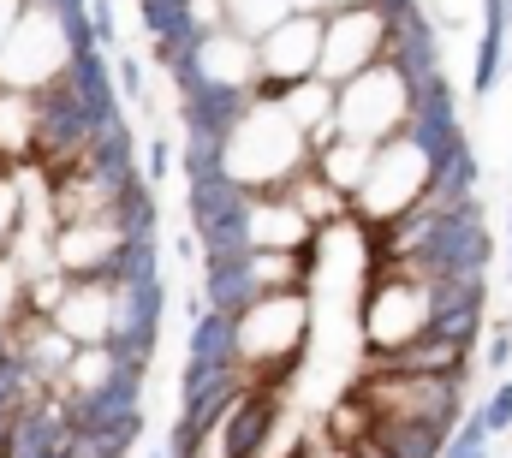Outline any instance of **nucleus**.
I'll return each mask as SVG.
<instances>
[{"instance_id":"nucleus-1","label":"nucleus","mask_w":512,"mask_h":458,"mask_svg":"<svg viewBox=\"0 0 512 458\" xmlns=\"http://www.w3.org/2000/svg\"><path fill=\"white\" fill-rule=\"evenodd\" d=\"M298 167H310V137L274 102H251L245 119L221 137V173L245 191H280Z\"/></svg>"},{"instance_id":"nucleus-2","label":"nucleus","mask_w":512,"mask_h":458,"mask_svg":"<svg viewBox=\"0 0 512 458\" xmlns=\"http://www.w3.org/2000/svg\"><path fill=\"white\" fill-rule=\"evenodd\" d=\"M310 340V298L304 292H262L251 310L233 316V351L251 381H286Z\"/></svg>"},{"instance_id":"nucleus-3","label":"nucleus","mask_w":512,"mask_h":458,"mask_svg":"<svg viewBox=\"0 0 512 458\" xmlns=\"http://www.w3.org/2000/svg\"><path fill=\"white\" fill-rule=\"evenodd\" d=\"M370 417L393 423H435L441 435L465 417V381L453 375H411V369H370L352 393Z\"/></svg>"},{"instance_id":"nucleus-4","label":"nucleus","mask_w":512,"mask_h":458,"mask_svg":"<svg viewBox=\"0 0 512 458\" xmlns=\"http://www.w3.org/2000/svg\"><path fill=\"white\" fill-rule=\"evenodd\" d=\"M417 197H429V161L417 155V143L405 131H393V137H382L370 149V167H364V179L352 191V215L382 227L393 215H405Z\"/></svg>"},{"instance_id":"nucleus-5","label":"nucleus","mask_w":512,"mask_h":458,"mask_svg":"<svg viewBox=\"0 0 512 458\" xmlns=\"http://www.w3.org/2000/svg\"><path fill=\"white\" fill-rule=\"evenodd\" d=\"M429 286L435 280H417L405 268H376L370 274V292L358 304V322H364V345L370 351H393V345L429 334Z\"/></svg>"},{"instance_id":"nucleus-6","label":"nucleus","mask_w":512,"mask_h":458,"mask_svg":"<svg viewBox=\"0 0 512 458\" xmlns=\"http://www.w3.org/2000/svg\"><path fill=\"white\" fill-rule=\"evenodd\" d=\"M405 102H411L405 78L387 60H376L370 72L334 84V131L358 137V143H382V137H393L405 125Z\"/></svg>"},{"instance_id":"nucleus-7","label":"nucleus","mask_w":512,"mask_h":458,"mask_svg":"<svg viewBox=\"0 0 512 458\" xmlns=\"http://www.w3.org/2000/svg\"><path fill=\"white\" fill-rule=\"evenodd\" d=\"M185 209H191V238L203 244V256H239L251 250V191L227 173L191 179L185 185Z\"/></svg>"},{"instance_id":"nucleus-8","label":"nucleus","mask_w":512,"mask_h":458,"mask_svg":"<svg viewBox=\"0 0 512 458\" xmlns=\"http://www.w3.org/2000/svg\"><path fill=\"white\" fill-rule=\"evenodd\" d=\"M387 12L382 6H334L322 12V42H316V78L322 84H346L358 72H370L382 60Z\"/></svg>"},{"instance_id":"nucleus-9","label":"nucleus","mask_w":512,"mask_h":458,"mask_svg":"<svg viewBox=\"0 0 512 458\" xmlns=\"http://www.w3.org/2000/svg\"><path fill=\"white\" fill-rule=\"evenodd\" d=\"M387 12V36H382V60L411 84H423L429 72H441V24L423 12V0H405V6H382Z\"/></svg>"},{"instance_id":"nucleus-10","label":"nucleus","mask_w":512,"mask_h":458,"mask_svg":"<svg viewBox=\"0 0 512 458\" xmlns=\"http://www.w3.org/2000/svg\"><path fill=\"white\" fill-rule=\"evenodd\" d=\"M60 84L72 90V102L84 108V119L102 131L108 119H120V96H114V72H108V54L102 48H72L66 66H60Z\"/></svg>"},{"instance_id":"nucleus-11","label":"nucleus","mask_w":512,"mask_h":458,"mask_svg":"<svg viewBox=\"0 0 512 458\" xmlns=\"http://www.w3.org/2000/svg\"><path fill=\"white\" fill-rule=\"evenodd\" d=\"M251 250H316V227L280 191H251Z\"/></svg>"},{"instance_id":"nucleus-12","label":"nucleus","mask_w":512,"mask_h":458,"mask_svg":"<svg viewBox=\"0 0 512 458\" xmlns=\"http://www.w3.org/2000/svg\"><path fill=\"white\" fill-rule=\"evenodd\" d=\"M203 298H209V310H227V316L251 310L256 298H262L251 250H239V256H203Z\"/></svg>"},{"instance_id":"nucleus-13","label":"nucleus","mask_w":512,"mask_h":458,"mask_svg":"<svg viewBox=\"0 0 512 458\" xmlns=\"http://www.w3.org/2000/svg\"><path fill=\"white\" fill-rule=\"evenodd\" d=\"M185 357H191V363H209V369L239 363V351H233V316L203 304V310L191 316V345H185Z\"/></svg>"},{"instance_id":"nucleus-14","label":"nucleus","mask_w":512,"mask_h":458,"mask_svg":"<svg viewBox=\"0 0 512 458\" xmlns=\"http://www.w3.org/2000/svg\"><path fill=\"white\" fill-rule=\"evenodd\" d=\"M364 435L393 458H441V441H447L435 423H393V417H370Z\"/></svg>"},{"instance_id":"nucleus-15","label":"nucleus","mask_w":512,"mask_h":458,"mask_svg":"<svg viewBox=\"0 0 512 458\" xmlns=\"http://www.w3.org/2000/svg\"><path fill=\"white\" fill-rule=\"evenodd\" d=\"M501 72H507V24H483V36H477V66H471V96L489 102L495 84H501Z\"/></svg>"},{"instance_id":"nucleus-16","label":"nucleus","mask_w":512,"mask_h":458,"mask_svg":"<svg viewBox=\"0 0 512 458\" xmlns=\"http://www.w3.org/2000/svg\"><path fill=\"white\" fill-rule=\"evenodd\" d=\"M286 12H292V0H221V18H227V30H239L245 42H256L262 30H274Z\"/></svg>"},{"instance_id":"nucleus-17","label":"nucleus","mask_w":512,"mask_h":458,"mask_svg":"<svg viewBox=\"0 0 512 458\" xmlns=\"http://www.w3.org/2000/svg\"><path fill=\"white\" fill-rule=\"evenodd\" d=\"M477 417H483L489 441H495V435H507V429H512V375H501V381H495V393L477 405Z\"/></svg>"},{"instance_id":"nucleus-18","label":"nucleus","mask_w":512,"mask_h":458,"mask_svg":"<svg viewBox=\"0 0 512 458\" xmlns=\"http://www.w3.org/2000/svg\"><path fill=\"white\" fill-rule=\"evenodd\" d=\"M137 155H143V161H137V173H143L149 185H161V179H167V173L179 167V149H173L167 137H149V143H143Z\"/></svg>"},{"instance_id":"nucleus-19","label":"nucleus","mask_w":512,"mask_h":458,"mask_svg":"<svg viewBox=\"0 0 512 458\" xmlns=\"http://www.w3.org/2000/svg\"><path fill=\"white\" fill-rule=\"evenodd\" d=\"M108 72L120 78V90H126L131 102L143 96V66H137V60H126V54H114V60H108Z\"/></svg>"},{"instance_id":"nucleus-20","label":"nucleus","mask_w":512,"mask_h":458,"mask_svg":"<svg viewBox=\"0 0 512 458\" xmlns=\"http://www.w3.org/2000/svg\"><path fill=\"white\" fill-rule=\"evenodd\" d=\"M483 363H489V369H507L512 363V328H495V340L483 345Z\"/></svg>"},{"instance_id":"nucleus-21","label":"nucleus","mask_w":512,"mask_h":458,"mask_svg":"<svg viewBox=\"0 0 512 458\" xmlns=\"http://www.w3.org/2000/svg\"><path fill=\"white\" fill-rule=\"evenodd\" d=\"M346 453H352V458H393V453H382V447H376V441H370V435H358V441H352V447H346Z\"/></svg>"},{"instance_id":"nucleus-22","label":"nucleus","mask_w":512,"mask_h":458,"mask_svg":"<svg viewBox=\"0 0 512 458\" xmlns=\"http://www.w3.org/2000/svg\"><path fill=\"white\" fill-rule=\"evenodd\" d=\"M149 458H173V453H167V447H149Z\"/></svg>"},{"instance_id":"nucleus-23","label":"nucleus","mask_w":512,"mask_h":458,"mask_svg":"<svg viewBox=\"0 0 512 458\" xmlns=\"http://www.w3.org/2000/svg\"><path fill=\"white\" fill-rule=\"evenodd\" d=\"M507 280H512V244H507Z\"/></svg>"},{"instance_id":"nucleus-24","label":"nucleus","mask_w":512,"mask_h":458,"mask_svg":"<svg viewBox=\"0 0 512 458\" xmlns=\"http://www.w3.org/2000/svg\"><path fill=\"white\" fill-rule=\"evenodd\" d=\"M6 345H12V340H6V334H0V357H6Z\"/></svg>"},{"instance_id":"nucleus-25","label":"nucleus","mask_w":512,"mask_h":458,"mask_svg":"<svg viewBox=\"0 0 512 458\" xmlns=\"http://www.w3.org/2000/svg\"><path fill=\"white\" fill-rule=\"evenodd\" d=\"M507 30H512V0H507Z\"/></svg>"},{"instance_id":"nucleus-26","label":"nucleus","mask_w":512,"mask_h":458,"mask_svg":"<svg viewBox=\"0 0 512 458\" xmlns=\"http://www.w3.org/2000/svg\"><path fill=\"white\" fill-rule=\"evenodd\" d=\"M507 232H512V209H507Z\"/></svg>"},{"instance_id":"nucleus-27","label":"nucleus","mask_w":512,"mask_h":458,"mask_svg":"<svg viewBox=\"0 0 512 458\" xmlns=\"http://www.w3.org/2000/svg\"><path fill=\"white\" fill-rule=\"evenodd\" d=\"M507 66H512V60H507Z\"/></svg>"}]
</instances>
